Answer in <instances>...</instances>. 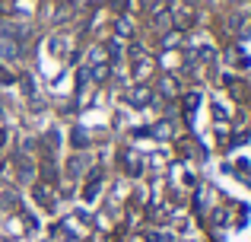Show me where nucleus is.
Here are the masks:
<instances>
[{
	"label": "nucleus",
	"mask_w": 251,
	"mask_h": 242,
	"mask_svg": "<svg viewBox=\"0 0 251 242\" xmlns=\"http://www.w3.org/2000/svg\"><path fill=\"white\" fill-rule=\"evenodd\" d=\"M147 96H150V89L143 86V89H137V93H134V99H130V102H134V106H143V102H147Z\"/></svg>",
	"instance_id": "f257e3e1"
},
{
	"label": "nucleus",
	"mask_w": 251,
	"mask_h": 242,
	"mask_svg": "<svg viewBox=\"0 0 251 242\" xmlns=\"http://www.w3.org/2000/svg\"><path fill=\"white\" fill-rule=\"evenodd\" d=\"M3 143H6V131H0V147H3Z\"/></svg>",
	"instance_id": "423d86ee"
},
{
	"label": "nucleus",
	"mask_w": 251,
	"mask_h": 242,
	"mask_svg": "<svg viewBox=\"0 0 251 242\" xmlns=\"http://www.w3.org/2000/svg\"><path fill=\"white\" fill-rule=\"evenodd\" d=\"M118 32H121V35H130V19H118Z\"/></svg>",
	"instance_id": "7ed1b4c3"
},
{
	"label": "nucleus",
	"mask_w": 251,
	"mask_h": 242,
	"mask_svg": "<svg viewBox=\"0 0 251 242\" xmlns=\"http://www.w3.org/2000/svg\"><path fill=\"white\" fill-rule=\"evenodd\" d=\"M16 6V0H0V13H10Z\"/></svg>",
	"instance_id": "20e7f679"
},
{
	"label": "nucleus",
	"mask_w": 251,
	"mask_h": 242,
	"mask_svg": "<svg viewBox=\"0 0 251 242\" xmlns=\"http://www.w3.org/2000/svg\"><path fill=\"white\" fill-rule=\"evenodd\" d=\"M162 93H175V83H172V80H162Z\"/></svg>",
	"instance_id": "39448f33"
},
{
	"label": "nucleus",
	"mask_w": 251,
	"mask_h": 242,
	"mask_svg": "<svg viewBox=\"0 0 251 242\" xmlns=\"http://www.w3.org/2000/svg\"><path fill=\"white\" fill-rule=\"evenodd\" d=\"M153 134H156V137H169V134H172L169 121H159V128H153Z\"/></svg>",
	"instance_id": "f03ea898"
}]
</instances>
